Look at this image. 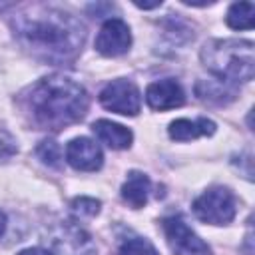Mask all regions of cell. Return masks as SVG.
<instances>
[{"label":"cell","instance_id":"1","mask_svg":"<svg viewBox=\"0 0 255 255\" xmlns=\"http://www.w3.org/2000/svg\"><path fill=\"white\" fill-rule=\"evenodd\" d=\"M12 26L16 38L32 52V56L54 64L74 60L86 38L80 20L48 6H30L14 18Z\"/></svg>","mask_w":255,"mask_h":255},{"label":"cell","instance_id":"2","mask_svg":"<svg viewBox=\"0 0 255 255\" xmlns=\"http://www.w3.org/2000/svg\"><path fill=\"white\" fill-rule=\"evenodd\" d=\"M22 104L36 128L58 131L88 114L90 98L78 82L64 76H50L28 88Z\"/></svg>","mask_w":255,"mask_h":255},{"label":"cell","instance_id":"3","mask_svg":"<svg viewBox=\"0 0 255 255\" xmlns=\"http://www.w3.org/2000/svg\"><path fill=\"white\" fill-rule=\"evenodd\" d=\"M203 66L221 82L253 78V44L249 40H211L201 50Z\"/></svg>","mask_w":255,"mask_h":255},{"label":"cell","instance_id":"4","mask_svg":"<svg viewBox=\"0 0 255 255\" xmlns=\"http://www.w3.org/2000/svg\"><path fill=\"white\" fill-rule=\"evenodd\" d=\"M237 211V199L233 191L227 187L215 185L203 191L195 201H193V213L199 221L209 223V225H225L231 223Z\"/></svg>","mask_w":255,"mask_h":255},{"label":"cell","instance_id":"5","mask_svg":"<svg viewBox=\"0 0 255 255\" xmlns=\"http://www.w3.org/2000/svg\"><path fill=\"white\" fill-rule=\"evenodd\" d=\"M163 233L173 255H211L209 245L177 215L163 219Z\"/></svg>","mask_w":255,"mask_h":255},{"label":"cell","instance_id":"6","mask_svg":"<svg viewBox=\"0 0 255 255\" xmlns=\"http://www.w3.org/2000/svg\"><path fill=\"white\" fill-rule=\"evenodd\" d=\"M100 104L122 116H137L141 108V96L133 82L129 80H114L100 92Z\"/></svg>","mask_w":255,"mask_h":255},{"label":"cell","instance_id":"7","mask_svg":"<svg viewBox=\"0 0 255 255\" xmlns=\"http://www.w3.org/2000/svg\"><path fill=\"white\" fill-rule=\"evenodd\" d=\"M131 46V32L128 24L120 18H110L100 28V34L96 38V50L102 56L116 58L129 50Z\"/></svg>","mask_w":255,"mask_h":255},{"label":"cell","instance_id":"8","mask_svg":"<svg viewBox=\"0 0 255 255\" xmlns=\"http://www.w3.org/2000/svg\"><path fill=\"white\" fill-rule=\"evenodd\" d=\"M66 159L74 169L96 171L104 163L102 149L90 137H76L66 145Z\"/></svg>","mask_w":255,"mask_h":255},{"label":"cell","instance_id":"9","mask_svg":"<svg viewBox=\"0 0 255 255\" xmlns=\"http://www.w3.org/2000/svg\"><path fill=\"white\" fill-rule=\"evenodd\" d=\"M145 102L151 110L165 112V110H173V108L183 106L185 92L175 80L167 78V80H159V82H153V84L147 86Z\"/></svg>","mask_w":255,"mask_h":255},{"label":"cell","instance_id":"10","mask_svg":"<svg viewBox=\"0 0 255 255\" xmlns=\"http://www.w3.org/2000/svg\"><path fill=\"white\" fill-rule=\"evenodd\" d=\"M92 131L96 133V137L106 143L108 147L112 149H128L131 145V131L126 128V126H120V124H114L110 120H98L92 124Z\"/></svg>","mask_w":255,"mask_h":255},{"label":"cell","instance_id":"11","mask_svg":"<svg viewBox=\"0 0 255 255\" xmlns=\"http://www.w3.org/2000/svg\"><path fill=\"white\" fill-rule=\"evenodd\" d=\"M169 137L175 141H189L201 135H213L215 133V122L207 118H197V120H175L169 124Z\"/></svg>","mask_w":255,"mask_h":255},{"label":"cell","instance_id":"12","mask_svg":"<svg viewBox=\"0 0 255 255\" xmlns=\"http://www.w3.org/2000/svg\"><path fill=\"white\" fill-rule=\"evenodd\" d=\"M149 189H151V183L147 179L145 173L141 171H131L126 179V183L122 185V199L133 207V209H139L145 205L147 201V195H149Z\"/></svg>","mask_w":255,"mask_h":255},{"label":"cell","instance_id":"13","mask_svg":"<svg viewBox=\"0 0 255 255\" xmlns=\"http://www.w3.org/2000/svg\"><path fill=\"white\" fill-rule=\"evenodd\" d=\"M195 94L199 96V100L209 102V104H227L231 100H235L237 92L235 88H231L227 82H197L195 86Z\"/></svg>","mask_w":255,"mask_h":255},{"label":"cell","instance_id":"14","mask_svg":"<svg viewBox=\"0 0 255 255\" xmlns=\"http://www.w3.org/2000/svg\"><path fill=\"white\" fill-rule=\"evenodd\" d=\"M253 14H255L253 2H235V4H231L225 22L233 30H251L253 28Z\"/></svg>","mask_w":255,"mask_h":255},{"label":"cell","instance_id":"15","mask_svg":"<svg viewBox=\"0 0 255 255\" xmlns=\"http://www.w3.org/2000/svg\"><path fill=\"white\" fill-rule=\"evenodd\" d=\"M36 155L48 167H54V169H60L62 167V149H60V145L54 139L40 141V145L36 147Z\"/></svg>","mask_w":255,"mask_h":255},{"label":"cell","instance_id":"16","mask_svg":"<svg viewBox=\"0 0 255 255\" xmlns=\"http://www.w3.org/2000/svg\"><path fill=\"white\" fill-rule=\"evenodd\" d=\"M118 255H157V251L147 239L133 237V239L124 241V245L120 247Z\"/></svg>","mask_w":255,"mask_h":255},{"label":"cell","instance_id":"17","mask_svg":"<svg viewBox=\"0 0 255 255\" xmlns=\"http://www.w3.org/2000/svg\"><path fill=\"white\" fill-rule=\"evenodd\" d=\"M100 201L98 199H94V197H76L74 201H72V209H74V213H78V215H88V217H92V215H96L98 211H100Z\"/></svg>","mask_w":255,"mask_h":255},{"label":"cell","instance_id":"18","mask_svg":"<svg viewBox=\"0 0 255 255\" xmlns=\"http://www.w3.org/2000/svg\"><path fill=\"white\" fill-rule=\"evenodd\" d=\"M16 151H18L16 139H14L6 129H0V159H8V157H12Z\"/></svg>","mask_w":255,"mask_h":255},{"label":"cell","instance_id":"19","mask_svg":"<svg viewBox=\"0 0 255 255\" xmlns=\"http://www.w3.org/2000/svg\"><path fill=\"white\" fill-rule=\"evenodd\" d=\"M18 255H52V253H48L46 249H40V247H30V249L20 251Z\"/></svg>","mask_w":255,"mask_h":255},{"label":"cell","instance_id":"20","mask_svg":"<svg viewBox=\"0 0 255 255\" xmlns=\"http://www.w3.org/2000/svg\"><path fill=\"white\" fill-rule=\"evenodd\" d=\"M4 229H6V215H4L2 211H0V237H2Z\"/></svg>","mask_w":255,"mask_h":255}]
</instances>
